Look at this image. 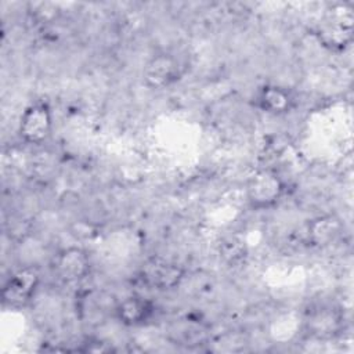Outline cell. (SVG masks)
<instances>
[{
    "label": "cell",
    "instance_id": "6da1fadb",
    "mask_svg": "<svg viewBox=\"0 0 354 354\" xmlns=\"http://www.w3.org/2000/svg\"><path fill=\"white\" fill-rule=\"evenodd\" d=\"M285 192L279 174L271 169H259L246 181V199L252 209L264 210L275 206Z\"/></svg>",
    "mask_w": 354,
    "mask_h": 354
},
{
    "label": "cell",
    "instance_id": "7a4b0ae2",
    "mask_svg": "<svg viewBox=\"0 0 354 354\" xmlns=\"http://www.w3.org/2000/svg\"><path fill=\"white\" fill-rule=\"evenodd\" d=\"M53 131V112L46 101L29 104L19 119L18 133L24 142L40 145L48 140Z\"/></svg>",
    "mask_w": 354,
    "mask_h": 354
},
{
    "label": "cell",
    "instance_id": "3957f363",
    "mask_svg": "<svg viewBox=\"0 0 354 354\" xmlns=\"http://www.w3.org/2000/svg\"><path fill=\"white\" fill-rule=\"evenodd\" d=\"M40 283V272L35 266H22L6 279L1 288L3 303L12 308L25 307Z\"/></svg>",
    "mask_w": 354,
    "mask_h": 354
},
{
    "label": "cell",
    "instance_id": "277c9868",
    "mask_svg": "<svg viewBox=\"0 0 354 354\" xmlns=\"http://www.w3.org/2000/svg\"><path fill=\"white\" fill-rule=\"evenodd\" d=\"M181 76L178 59L169 53L153 54L142 68V80L152 90H163L176 83Z\"/></svg>",
    "mask_w": 354,
    "mask_h": 354
},
{
    "label": "cell",
    "instance_id": "5b68a950",
    "mask_svg": "<svg viewBox=\"0 0 354 354\" xmlns=\"http://www.w3.org/2000/svg\"><path fill=\"white\" fill-rule=\"evenodd\" d=\"M141 279L149 288L156 290H173L184 281V270L169 260L152 257L147 260L140 271Z\"/></svg>",
    "mask_w": 354,
    "mask_h": 354
},
{
    "label": "cell",
    "instance_id": "8992f818",
    "mask_svg": "<svg viewBox=\"0 0 354 354\" xmlns=\"http://www.w3.org/2000/svg\"><path fill=\"white\" fill-rule=\"evenodd\" d=\"M91 268L88 253L79 246H69L57 253L53 270L57 278L65 283H76L84 279Z\"/></svg>",
    "mask_w": 354,
    "mask_h": 354
},
{
    "label": "cell",
    "instance_id": "52a82bcc",
    "mask_svg": "<svg viewBox=\"0 0 354 354\" xmlns=\"http://www.w3.org/2000/svg\"><path fill=\"white\" fill-rule=\"evenodd\" d=\"M353 37V10L346 4L335 7L332 17L328 18L319 30L324 46L330 48H344Z\"/></svg>",
    "mask_w": 354,
    "mask_h": 354
},
{
    "label": "cell",
    "instance_id": "ba28073f",
    "mask_svg": "<svg viewBox=\"0 0 354 354\" xmlns=\"http://www.w3.org/2000/svg\"><path fill=\"white\" fill-rule=\"evenodd\" d=\"M153 314L155 304L141 295H130L120 300L115 307V317L124 326L144 325Z\"/></svg>",
    "mask_w": 354,
    "mask_h": 354
},
{
    "label": "cell",
    "instance_id": "9c48e42d",
    "mask_svg": "<svg viewBox=\"0 0 354 354\" xmlns=\"http://www.w3.org/2000/svg\"><path fill=\"white\" fill-rule=\"evenodd\" d=\"M257 106L272 116H282L290 112L295 105V100L290 91L279 84H264L256 94Z\"/></svg>",
    "mask_w": 354,
    "mask_h": 354
},
{
    "label": "cell",
    "instance_id": "30bf717a",
    "mask_svg": "<svg viewBox=\"0 0 354 354\" xmlns=\"http://www.w3.org/2000/svg\"><path fill=\"white\" fill-rule=\"evenodd\" d=\"M339 232V223L333 217H319L310 225L308 235L317 245H325Z\"/></svg>",
    "mask_w": 354,
    "mask_h": 354
}]
</instances>
